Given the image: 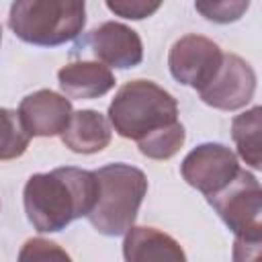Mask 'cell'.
Listing matches in <instances>:
<instances>
[{
	"label": "cell",
	"instance_id": "cell-10",
	"mask_svg": "<svg viewBox=\"0 0 262 262\" xmlns=\"http://www.w3.org/2000/svg\"><path fill=\"white\" fill-rule=\"evenodd\" d=\"M72 100L47 88L27 94L18 104L20 123L31 137L61 135L72 119Z\"/></svg>",
	"mask_w": 262,
	"mask_h": 262
},
{
	"label": "cell",
	"instance_id": "cell-4",
	"mask_svg": "<svg viewBox=\"0 0 262 262\" xmlns=\"http://www.w3.org/2000/svg\"><path fill=\"white\" fill-rule=\"evenodd\" d=\"M86 25L80 0H16L8 12L10 31L25 43L57 47L74 41Z\"/></svg>",
	"mask_w": 262,
	"mask_h": 262
},
{
	"label": "cell",
	"instance_id": "cell-8",
	"mask_svg": "<svg viewBox=\"0 0 262 262\" xmlns=\"http://www.w3.org/2000/svg\"><path fill=\"white\" fill-rule=\"evenodd\" d=\"M84 47H88V51L98 59V63L106 68L129 70L139 66L143 59V43L139 33L117 20H106L94 27L76 45V49Z\"/></svg>",
	"mask_w": 262,
	"mask_h": 262
},
{
	"label": "cell",
	"instance_id": "cell-15",
	"mask_svg": "<svg viewBox=\"0 0 262 262\" xmlns=\"http://www.w3.org/2000/svg\"><path fill=\"white\" fill-rule=\"evenodd\" d=\"M31 135L25 131L18 111L0 106V160L20 158L29 147Z\"/></svg>",
	"mask_w": 262,
	"mask_h": 262
},
{
	"label": "cell",
	"instance_id": "cell-19",
	"mask_svg": "<svg viewBox=\"0 0 262 262\" xmlns=\"http://www.w3.org/2000/svg\"><path fill=\"white\" fill-rule=\"evenodd\" d=\"M160 2H145V0H108L106 8L123 18H131V20H141L151 16L154 12L160 10Z\"/></svg>",
	"mask_w": 262,
	"mask_h": 262
},
{
	"label": "cell",
	"instance_id": "cell-6",
	"mask_svg": "<svg viewBox=\"0 0 262 262\" xmlns=\"http://www.w3.org/2000/svg\"><path fill=\"white\" fill-rule=\"evenodd\" d=\"M223 61L221 47L203 35L190 33L174 41L168 53V68L176 82L203 90L217 74Z\"/></svg>",
	"mask_w": 262,
	"mask_h": 262
},
{
	"label": "cell",
	"instance_id": "cell-2",
	"mask_svg": "<svg viewBox=\"0 0 262 262\" xmlns=\"http://www.w3.org/2000/svg\"><path fill=\"white\" fill-rule=\"evenodd\" d=\"M106 119L117 135L139 143L178 123V102L151 80H131L117 90Z\"/></svg>",
	"mask_w": 262,
	"mask_h": 262
},
{
	"label": "cell",
	"instance_id": "cell-9",
	"mask_svg": "<svg viewBox=\"0 0 262 262\" xmlns=\"http://www.w3.org/2000/svg\"><path fill=\"white\" fill-rule=\"evenodd\" d=\"M256 92V72L254 68L235 53H223L221 68L215 78L199 90V96L205 104L219 111H237L244 108Z\"/></svg>",
	"mask_w": 262,
	"mask_h": 262
},
{
	"label": "cell",
	"instance_id": "cell-20",
	"mask_svg": "<svg viewBox=\"0 0 262 262\" xmlns=\"http://www.w3.org/2000/svg\"><path fill=\"white\" fill-rule=\"evenodd\" d=\"M262 239H244L235 237L233 242V262H260Z\"/></svg>",
	"mask_w": 262,
	"mask_h": 262
},
{
	"label": "cell",
	"instance_id": "cell-17",
	"mask_svg": "<svg viewBox=\"0 0 262 262\" xmlns=\"http://www.w3.org/2000/svg\"><path fill=\"white\" fill-rule=\"evenodd\" d=\"M16 262H72V258L55 242L45 237H31L20 246Z\"/></svg>",
	"mask_w": 262,
	"mask_h": 262
},
{
	"label": "cell",
	"instance_id": "cell-11",
	"mask_svg": "<svg viewBox=\"0 0 262 262\" xmlns=\"http://www.w3.org/2000/svg\"><path fill=\"white\" fill-rule=\"evenodd\" d=\"M115 74L98 61H70L57 72V84L66 98L92 100L115 88Z\"/></svg>",
	"mask_w": 262,
	"mask_h": 262
},
{
	"label": "cell",
	"instance_id": "cell-16",
	"mask_svg": "<svg viewBox=\"0 0 262 262\" xmlns=\"http://www.w3.org/2000/svg\"><path fill=\"white\" fill-rule=\"evenodd\" d=\"M184 139H186V131H184V125L178 121V123L166 127L164 131L139 141L137 147L149 160H170L184 145Z\"/></svg>",
	"mask_w": 262,
	"mask_h": 262
},
{
	"label": "cell",
	"instance_id": "cell-7",
	"mask_svg": "<svg viewBox=\"0 0 262 262\" xmlns=\"http://www.w3.org/2000/svg\"><path fill=\"white\" fill-rule=\"evenodd\" d=\"M239 172L237 156L223 143H201L186 154L180 164V174L207 199L227 186Z\"/></svg>",
	"mask_w": 262,
	"mask_h": 262
},
{
	"label": "cell",
	"instance_id": "cell-14",
	"mask_svg": "<svg viewBox=\"0 0 262 262\" xmlns=\"http://www.w3.org/2000/svg\"><path fill=\"white\" fill-rule=\"evenodd\" d=\"M260 119H262V108L252 106L250 111L233 117V121H231V139L237 147V154L254 170L262 168V160H260V127H262V123H260Z\"/></svg>",
	"mask_w": 262,
	"mask_h": 262
},
{
	"label": "cell",
	"instance_id": "cell-1",
	"mask_svg": "<svg viewBox=\"0 0 262 262\" xmlns=\"http://www.w3.org/2000/svg\"><path fill=\"white\" fill-rule=\"evenodd\" d=\"M96 196L98 180L94 172L76 166L33 174L23 188L27 219L39 233H55L72 221L88 217Z\"/></svg>",
	"mask_w": 262,
	"mask_h": 262
},
{
	"label": "cell",
	"instance_id": "cell-13",
	"mask_svg": "<svg viewBox=\"0 0 262 262\" xmlns=\"http://www.w3.org/2000/svg\"><path fill=\"white\" fill-rule=\"evenodd\" d=\"M113 131L108 119L92 108L74 111L61 133V143L74 154H98L111 143Z\"/></svg>",
	"mask_w": 262,
	"mask_h": 262
},
{
	"label": "cell",
	"instance_id": "cell-3",
	"mask_svg": "<svg viewBox=\"0 0 262 262\" xmlns=\"http://www.w3.org/2000/svg\"><path fill=\"white\" fill-rule=\"evenodd\" d=\"M94 176L98 180V196L86 219L102 235H125L133 227L143 196L147 194L143 170L117 162L94 170Z\"/></svg>",
	"mask_w": 262,
	"mask_h": 262
},
{
	"label": "cell",
	"instance_id": "cell-18",
	"mask_svg": "<svg viewBox=\"0 0 262 262\" xmlns=\"http://www.w3.org/2000/svg\"><path fill=\"white\" fill-rule=\"evenodd\" d=\"M196 12H201L211 23H233L244 16V12L250 8V2L246 0H201L194 2Z\"/></svg>",
	"mask_w": 262,
	"mask_h": 262
},
{
	"label": "cell",
	"instance_id": "cell-21",
	"mask_svg": "<svg viewBox=\"0 0 262 262\" xmlns=\"http://www.w3.org/2000/svg\"><path fill=\"white\" fill-rule=\"evenodd\" d=\"M0 43H2V27H0Z\"/></svg>",
	"mask_w": 262,
	"mask_h": 262
},
{
	"label": "cell",
	"instance_id": "cell-12",
	"mask_svg": "<svg viewBox=\"0 0 262 262\" xmlns=\"http://www.w3.org/2000/svg\"><path fill=\"white\" fill-rule=\"evenodd\" d=\"M123 258L125 262H186L182 246L168 233L133 225L123 239Z\"/></svg>",
	"mask_w": 262,
	"mask_h": 262
},
{
	"label": "cell",
	"instance_id": "cell-5",
	"mask_svg": "<svg viewBox=\"0 0 262 262\" xmlns=\"http://www.w3.org/2000/svg\"><path fill=\"white\" fill-rule=\"evenodd\" d=\"M207 201L235 237L262 239V188L252 172L239 168L235 178Z\"/></svg>",
	"mask_w": 262,
	"mask_h": 262
}]
</instances>
